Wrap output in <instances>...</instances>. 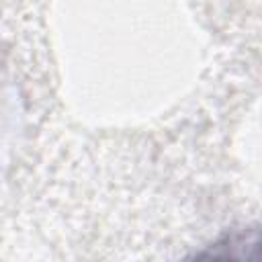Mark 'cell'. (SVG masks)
I'll return each mask as SVG.
<instances>
[{
    "label": "cell",
    "instance_id": "obj_1",
    "mask_svg": "<svg viewBox=\"0 0 262 262\" xmlns=\"http://www.w3.org/2000/svg\"><path fill=\"white\" fill-rule=\"evenodd\" d=\"M258 227H242L221 233L215 242L199 250L190 262H258Z\"/></svg>",
    "mask_w": 262,
    "mask_h": 262
}]
</instances>
